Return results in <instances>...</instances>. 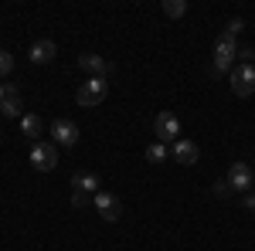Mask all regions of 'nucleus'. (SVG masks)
I'll return each instance as SVG.
<instances>
[{
    "instance_id": "dca6fc26",
    "label": "nucleus",
    "mask_w": 255,
    "mask_h": 251,
    "mask_svg": "<svg viewBox=\"0 0 255 251\" xmlns=\"http://www.w3.org/2000/svg\"><path fill=\"white\" fill-rule=\"evenodd\" d=\"M167 146H163V143H150V146H146V160H150V163H163V160H167Z\"/></svg>"
},
{
    "instance_id": "4468645a",
    "label": "nucleus",
    "mask_w": 255,
    "mask_h": 251,
    "mask_svg": "<svg viewBox=\"0 0 255 251\" xmlns=\"http://www.w3.org/2000/svg\"><path fill=\"white\" fill-rule=\"evenodd\" d=\"M72 187H75V190H85V193H96L99 190V176L96 173H75L72 176Z\"/></svg>"
},
{
    "instance_id": "6ab92c4d",
    "label": "nucleus",
    "mask_w": 255,
    "mask_h": 251,
    "mask_svg": "<svg viewBox=\"0 0 255 251\" xmlns=\"http://www.w3.org/2000/svg\"><path fill=\"white\" fill-rule=\"evenodd\" d=\"M89 200H92V193H85V190H75V193H72V204H75V207H85Z\"/></svg>"
},
{
    "instance_id": "aec40b11",
    "label": "nucleus",
    "mask_w": 255,
    "mask_h": 251,
    "mask_svg": "<svg viewBox=\"0 0 255 251\" xmlns=\"http://www.w3.org/2000/svg\"><path fill=\"white\" fill-rule=\"evenodd\" d=\"M238 58L245 61V65H252V61H255V48H249V44H245V48H238Z\"/></svg>"
},
{
    "instance_id": "0eeeda50",
    "label": "nucleus",
    "mask_w": 255,
    "mask_h": 251,
    "mask_svg": "<svg viewBox=\"0 0 255 251\" xmlns=\"http://www.w3.org/2000/svg\"><path fill=\"white\" fill-rule=\"evenodd\" d=\"M51 136H55V146H75L79 143V126L75 122H68V119H58L55 126H51Z\"/></svg>"
},
{
    "instance_id": "f257e3e1",
    "label": "nucleus",
    "mask_w": 255,
    "mask_h": 251,
    "mask_svg": "<svg viewBox=\"0 0 255 251\" xmlns=\"http://www.w3.org/2000/svg\"><path fill=\"white\" fill-rule=\"evenodd\" d=\"M106 95H109V82L106 78H89V82H82V88L75 92V102H79L82 109H96Z\"/></svg>"
},
{
    "instance_id": "423d86ee",
    "label": "nucleus",
    "mask_w": 255,
    "mask_h": 251,
    "mask_svg": "<svg viewBox=\"0 0 255 251\" xmlns=\"http://www.w3.org/2000/svg\"><path fill=\"white\" fill-rule=\"evenodd\" d=\"M228 187L238 193H249L255 187V170L249 163H232V170H228Z\"/></svg>"
},
{
    "instance_id": "20e7f679",
    "label": "nucleus",
    "mask_w": 255,
    "mask_h": 251,
    "mask_svg": "<svg viewBox=\"0 0 255 251\" xmlns=\"http://www.w3.org/2000/svg\"><path fill=\"white\" fill-rule=\"evenodd\" d=\"M228 82H232V92L238 98H249L255 92V65H238V68H232Z\"/></svg>"
},
{
    "instance_id": "1a4fd4ad",
    "label": "nucleus",
    "mask_w": 255,
    "mask_h": 251,
    "mask_svg": "<svg viewBox=\"0 0 255 251\" xmlns=\"http://www.w3.org/2000/svg\"><path fill=\"white\" fill-rule=\"evenodd\" d=\"M79 68H82V72H89V78H106V72H109V61L89 51V55H79Z\"/></svg>"
},
{
    "instance_id": "7ed1b4c3",
    "label": "nucleus",
    "mask_w": 255,
    "mask_h": 251,
    "mask_svg": "<svg viewBox=\"0 0 255 251\" xmlns=\"http://www.w3.org/2000/svg\"><path fill=\"white\" fill-rule=\"evenodd\" d=\"M31 167L41 170V173H51L55 167H58V146L55 143H34L31 146Z\"/></svg>"
},
{
    "instance_id": "f3484780",
    "label": "nucleus",
    "mask_w": 255,
    "mask_h": 251,
    "mask_svg": "<svg viewBox=\"0 0 255 251\" xmlns=\"http://www.w3.org/2000/svg\"><path fill=\"white\" fill-rule=\"evenodd\" d=\"M14 72V55H7V51H0V78L10 75Z\"/></svg>"
},
{
    "instance_id": "ddd939ff",
    "label": "nucleus",
    "mask_w": 255,
    "mask_h": 251,
    "mask_svg": "<svg viewBox=\"0 0 255 251\" xmlns=\"http://www.w3.org/2000/svg\"><path fill=\"white\" fill-rule=\"evenodd\" d=\"M20 133L38 143V136H41V116L38 112H24V119H20Z\"/></svg>"
},
{
    "instance_id": "412c9836",
    "label": "nucleus",
    "mask_w": 255,
    "mask_h": 251,
    "mask_svg": "<svg viewBox=\"0 0 255 251\" xmlns=\"http://www.w3.org/2000/svg\"><path fill=\"white\" fill-rule=\"evenodd\" d=\"M215 193H218V197H228V193H232L228 180H218V183H215Z\"/></svg>"
},
{
    "instance_id": "a211bd4d",
    "label": "nucleus",
    "mask_w": 255,
    "mask_h": 251,
    "mask_svg": "<svg viewBox=\"0 0 255 251\" xmlns=\"http://www.w3.org/2000/svg\"><path fill=\"white\" fill-rule=\"evenodd\" d=\"M238 31H245V20H242V17H232V20H228V27H225V34H228V38H235Z\"/></svg>"
},
{
    "instance_id": "6e6552de",
    "label": "nucleus",
    "mask_w": 255,
    "mask_h": 251,
    "mask_svg": "<svg viewBox=\"0 0 255 251\" xmlns=\"http://www.w3.org/2000/svg\"><path fill=\"white\" fill-rule=\"evenodd\" d=\"M96 211L102 221H119V214H123V207H119V197H113V193L99 190L96 193Z\"/></svg>"
},
{
    "instance_id": "39448f33",
    "label": "nucleus",
    "mask_w": 255,
    "mask_h": 251,
    "mask_svg": "<svg viewBox=\"0 0 255 251\" xmlns=\"http://www.w3.org/2000/svg\"><path fill=\"white\" fill-rule=\"evenodd\" d=\"M153 136H157V143H177V136H180V119L174 112H160L153 119Z\"/></svg>"
},
{
    "instance_id": "5701e85b",
    "label": "nucleus",
    "mask_w": 255,
    "mask_h": 251,
    "mask_svg": "<svg viewBox=\"0 0 255 251\" xmlns=\"http://www.w3.org/2000/svg\"><path fill=\"white\" fill-rule=\"evenodd\" d=\"M7 92H10V88H7V85H3V82H0V102H3V98H7Z\"/></svg>"
},
{
    "instance_id": "f03ea898",
    "label": "nucleus",
    "mask_w": 255,
    "mask_h": 251,
    "mask_svg": "<svg viewBox=\"0 0 255 251\" xmlns=\"http://www.w3.org/2000/svg\"><path fill=\"white\" fill-rule=\"evenodd\" d=\"M238 58V44L235 38H228V34H221L215 44V65H211V75H225L228 68H232V61Z\"/></svg>"
},
{
    "instance_id": "2eb2a0df",
    "label": "nucleus",
    "mask_w": 255,
    "mask_h": 251,
    "mask_svg": "<svg viewBox=\"0 0 255 251\" xmlns=\"http://www.w3.org/2000/svg\"><path fill=\"white\" fill-rule=\"evenodd\" d=\"M163 14H167V17H184V14H187V0H163Z\"/></svg>"
},
{
    "instance_id": "9d476101",
    "label": "nucleus",
    "mask_w": 255,
    "mask_h": 251,
    "mask_svg": "<svg viewBox=\"0 0 255 251\" xmlns=\"http://www.w3.org/2000/svg\"><path fill=\"white\" fill-rule=\"evenodd\" d=\"M197 156H201L197 143H191V139H177V143H174V160H177V163H184V167H194Z\"/></svg>"
},
{
    "instance_id": "f8f14e48",
    "label": "nucleus",
    "mask_w": 255,
    "mask_h": 251,
    "mask_svg": "<svg viewBox=\"0 0 255 251\" xmlns=\"http://www.w3.org/2000/svg\"><path fill=\"white\" fill-rule=\"evenodd\" d=\"M0 112H3L7 119H24V105H20L17 88H10V92H7V98L0 102Z\"/></svg>"
},
{
    "instance_id": "9b49d317",
    "label": "nucleus",
    "mask_w": 255,
    "mask_h": 251,
    "mask_svg": "<svg viewBox=\"0 0 255 251\" xmlns=\"http://www.w3.org/2000/svg\"><path fill=\"white\" fill-rule=\"evenodd\" d=\"M55 55H58V44H55V41H34V44H31V61H34V65H48V61H55Z\"/></svg>"
},
{
    "instance_id": "4be33fe9",
    "label": "nucleus",
    "mask_w": 255,
    "mask_h": 251,
    "mask_svg": "<svg viewBox=\"0 0 255 251\" xmlns=\"http://www.w3.org/2000/svg\"><path fill=\"white\" fill-rule=\"evenodd\" d=\"M242 204H245L249 211H255V193H245V197H242Z\"/></svg>"
}]
</instances>
